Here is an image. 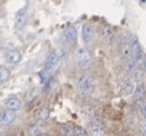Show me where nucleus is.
Returning <instances> with one entry per match:
<instances>
[{
  "instance_id": "nucleus-17",
  "label": "nucleus",
  "mask_w": 146,
  "mask_h": 136,
  "mask_svg": "<svg viewBox=\"0 0 146 136\" xmlns=\"http://www.w3.org/2000/svg\"><path fill=\"white\" fill-rule=\"evenodd\" d=\"M50 117V111L46 107H39L36 112V118L39 120H47Z\"/></svg>"
},
{
  "instance_id": "nucleus-24",
  "label": "nucleus",
  "mask_w": 146,
  "mask_h": 136,
  "mask_svg": "<svg viewBox=\"0 0 146 136\" xmlns=\"http://www.w3.org/2000/svg\"><path fill=\"white\" fill-rule=\"evenodd\" d=\"M131 53V50H130V47L129 46H127V47H124L123 50H122V55L123 57H125L127 59L129 58V54Z\"/></svg>"
},
{
  "instance_id": "nucleus-11",
  "label": "nucleus",
  "mask_w": 146,
  "mask_h": 136,
  "mask_svg": "<svg viewBox=\"0 0 146 136\" xmlns=\"http://www.w3.org/2000/svg\"><path fill=\"white\" fill-rule=\"evenodd\" d=\"M92 37H93V30H92L91 24H89V23L83 24V27H82V39H83V42L90 43L92 41Z\"/></svg>"
},
{
  "instance_id": "nucleus-28",
  "label": "nucleus",
  "mask_w": 146,
  "mask_h": 136,
  "mask_svg": "<svg viewBox=\"0 0 146 136\" xmlns=\"http://www.w3.org/2000/svg\"><path fill=\"white\" fill-rule=\"evenodd\" d=\"M40 136H48V135H40Z\"/></svg>"
},
{
  "instance_id": "nucleus-22",
  "label": "nucleus",
  "mask_w": 146,
  "mask_h": 136,
  "mask_svg": "<svg viewBox=\"0 0 146 136\" xmlns=\"http://www.w3.org/2000/svg\"><path fill=\"white\" fill-rule=\"evenodd\" d=\"M74 136H88V133L83 127L78 126L74 128Z\"/></svg>"
},
{
  "instance_id": "nucleus-26",
  "label": "nucleus",
  "mask_w": 146,
  "mask_h": 136,
  "mask_svg": "<svg viewBox=\"0 0 146 136\" xmlns=\"http://www.w3.org/2000/svg\"><path fill=\"white\" fill-rule=\"evenodd\" d=\"M140 129H141V134H143V136H146V123H141Z\"/></svg>"
},
{
  "instance_id": "nucleus-14",
  "label": "nucleus",
  "mask_w": 146,
  "mask_h": 136,
  "mask_svg": "<svg viewBox=\"0 0 146 136\" xmlns=\"http://www.w3.org/2000/svg\"><path fill=\"white\" fill-rule=\"evenodd\" d=\"M143 79H144V71L141 69H136L130 74V80L133 83H139L141 82Z\"/></svg>"
},
{
  "instance_id": "nucleus-20",
  "label": "nucleus",
  "mask_w": 146,
  "mask_h": 136,
  "mask_svg": "<svg viewBox=\"0 0 146 136\" xmlns=\"http://www.w3.org/2000/svg\"><path fill=\"white\" fill-rule=\"evenodd\" d=\"M39 76H40V83L42 84H46L50 80V72H47L46 69H43L40 73H39Z\"/></svg>"
},
{
  "instance_id": "nucleus-4",
  "label": "nucleus",
  "mask_w": 146,
  "mask_h": 136,
  "mask_svg": "<svg viewBox=\"0 0 146 136\" xmlns=\"http://www.w3.org/2000/svg\"><path fill=\"white\" fill-rule=\"evenodd\" d=\"M59 60H60V54L58 53V51H52V52L47 55V58H46V61H45V68H44V69H46L47 72L52 71L53 68L58 65Z\"/></svg>"
},
{
  "instance_id": "nucleus-6",
  "label": "nucleus",
  "mask_w": 146,
  "mask_h": 136,
  "mask_svg": "<svg viewBox=\"0 0 146 136\" xmlns=\"http://www.w3.org/2000/svg\"><path fill=\"white\" fill-rule=\"evenodd\" d=\"M62 38L66 43H75L77 39V29L75 27H68L62 33Z\"/></svg>"
},
{
  "instance_id": "nucleus-29",
  "label": "nucleus",
  "mask_w": 146,
  "mask_h": 136,
  "mask_svg": "<svg viewBox=\"0 0 146 136\" xmlns=\"http://www.w3.org/2000/svg\"><path fill=\"white\" fill-rule=\"evenodd\" d=\"M120 136H122V135H120Z\"/></svg>"
},
{
  "instance_id": "nucleus-1",
  "label": "nucleus",
  "mask_w": 146,
  "mask_h": 136,
  "mask_svg": "<svg viewBox=\"0 0 146 136\" xmlns=\"http://www.w3.org/2000/svg\"><path fill=\"white\" fill-rule=\"evenodd\" d=\"M75 85L80 89V92L84 96L90 95L94 90V77L90 74H82L78 75L75 81Z\"/></svg>"
},
{
  "instance_id": "nucleus-18",
  "label": "nucleus",
  "mask_w": 146,
  "mask_h": 136,
  "mask_svg": "<svg viewBox=\"0 0 146 136\" xmlns=\"http://www.w3.org/2000/svg\"><path fill=\"white\" fill-rule=\"evenodd\" d=\"M40 127L38 126V125H30L29 127H28V134H29V136H40L39 134H40Z\"/></svg>"
},
{
  "instance_id": "nucleus-2",
  "label": "nucleus",
  "mask_w": 146,
  "mask_h": 136,
  "mask_svg": "<svg viewBox=\"0 0 146 136\" xmlns=\"http://www.w3.org/2000/svg\"><path fill=\"white\" fill-rule=\"evenodd\" d=\"M74 60L78 67L86 68L90 63V60H91V53H90L89 49H86L84 46L76 49V51L74 53Z\"/></svg>"
},
{
  "instance_id": "nucleus-7",
  "label": "nucleus",
  "mask_w": 146,
  "mask_h": 136,
  "mask_svg": "<svg viewBox=\"0 0 146 136\" xmlns=\"http://www.w3.org/2000/svg\"><path fill=\"white\" fill-rule=\"evenodd\" d=\"M16 119V114L15 112L12 111H1V115H0V123L1 126H8L12 122H14V120Z\"/></svg>"
},
{
  "instance_id": "nucleus-23",
  "label": "nucleus",
  "mask_w": 146,
  "mask_h": 136,
  "mask_svg": "<svg viewBox=\"0 0 146 136\" xmlns=\"http://www.w3.org/2000/svg\"><path fill=\"white\" fill-rule=\"evenodd\" d=\"M140 113H141L143 118L146 120V101H143L140 104Z\"/></svg>"
},
{
  "instance_id": "nucleus-27",
  "label": "nucleus",
  "mask_w": 146,
  "mask_h": 136,
  "mask_svg": "<svg viewBox=\"0 0 146 136\" xmlns=\"http://www.w3.org/2000/svg\"><path fill=\"white\" fill-rule=\"evenodd\" d=\"M141 68H143V71L146 72V55L143 58V61H141Z\"/></svg>"
},
{
  "instance_id": "nucleus-5",
  "label": "nucleus",
  "mask_w": 146,
  "mask_h": 136,
  "mask_svg": "<svg viewBox=\"0 0 146 136\" xmlns=\"http://www.w3.org/2000/svg\"><path fill=\"white\" fill-rule=\"evenodd\" d=\"M4 59H5V62L7 65H15V63L20 62L21 53L19 51H16V50H8V51L5 52Z\"/></svg>"
},
{
  "instance_id": "nucleus-8",
  "label": "nucleus",
  "mask_w": 146,
  "mask_h": 136,
  "mask_svg": "<svg viewBox=\"0 0 146 136\" xmlns=\"http://www.w3.org/2000/svg\"><path fill=\"white\" fill-rule=\"evenodd\" d=\"M27 20H28L27 8H23V9H21V11L16 14V16H15V23H14V27H15L16 29H21V28H23V25L25 24Z\"/></svg>"
},
{
  "instance_id": "nucleus-13",
  "label": "nucleus",
  "mask_w": 146,
  "mask_h": 136,
  "mask_svg": "<svg viewBox=\"0 0 146 136\" xmlns=\"http://www.w3.org/2000/svg\"><path fill=\"white\" fill-rule=\"evenodd\" d=\"M135 90H136L135 83L131 81H127L122 84V93L124 96H130V95L135 93Z\"/></svg>"
},
{
  "instance_id": "nucleus-21",
  "label": "nucleus",
  "mask_w": 146,
  "mask_h": 136,
  "mask_svg": "<svg viewBox=\"0 0 146 136\" xmlns=\"http://www.w3.org/2000/svg\"><path fill=\"white\" fill-rule=\"evenodd\" d=\"M9 77V72L7 68L5 67H1V69H0V81H1V83H4L5 81H7Z\"/></svg>"
},
{
  "instance_id": "nucleus-19",
  "label": "nucleus",
  "mask_w": 146,
  "mask_h": 136,
  "mask_svg": "<svg viewBox=\"0 0 146 136\" xmlns=\"http://www.w3.org/2000/svg\"><path fill=\"white\" fill-rule=\"evenodd\" d=\"M83 113H84V115H85L86 119H93L96 117V110H94L93 106H90V105L89 106H85L83 109Z\"/></svg>"
},
{
  "instance_id": "nucleus-15",
  "label": "nucleus",
  "mask_w": 146,
  "mask_h": 136,
  "mask_svg": "<svg viewBox=\"0 0 146 136\" xmlns=\"http://www.w3.org/2000/svg\"><path fill=\"white\" fill-rule=\"evenodd\" d=\"M137 63H138V61H137V59H136L135 57H129V58L125 60L127 69H128L130 73H132L133 71L137 69Z\"/></svg>"
},
{
  "instance_id": "nucleus-12",
  "label": "nucleus",
  "mask_w": 146,
  "mask_h": 136,
  "mask_svg": "<svg viewBox=\"0 0 146 136\" xmlns=\"http://www.w3.org/2000/svg\"><path fill=\"white\" fill-rule=\"evenodd\" d=\"M133 98L137 101H144V99L146 98V89L144 84H139L136 87L135 93H133Z\"/></svg>"
},
{
  "instance_id": "nucleus-25",
  "label": "nucleus",
  "mask_w": 146,
  "mask_h": 136,
  "mask_svg": "<svg viewBox=\"0 0 146 136\" xmlns=\"http://www.w3.org/2000/svg\"><path fill=\"white\" fill-rule=\"evenodd\" d=\"M112 35H113V31H112L111 28L105 29V36H106V37H109V36H112Z\"/></svg>"
},
{
  "instance_id": "nucleus-3",
  "label": "nucleus",
  "mask_w": 146,
  "mask_h": 136,
  "mask_svg": "<svg viewBox=\"0 0 146 136\" xmlns=\"http://www.w3.org/2000/svg\"><path fill=\"white\" fill-rule=\"evenodd\" d=\"M90 136H105V123L100 119H94L91 122Z\"/></svg>"
},
{
  "instance_id": "nucleus-10",
  "label": "nucleus",
  "mask_w": 146,
  "mask_h": 136,
  "mask_svg": "<svg viewBox=\"0 0 146 136\" xmlns=\"http://www.w3.org/2000/svg\"><path fill=\"white\" fill-rule=\"evenodd\" d=\"M5 105H6V109H7L8 111L16 112V111H19V110L21 109V105H22V104H21V100H20L19 98L11 97V98H8V99L6 100Z\"/></svg>"
},
{
  "instance_id": "nucleus-16",
  "label": "nucleus",
  "mask_w": 146,
  "mask_h": 136,
  "mask_svg": "<svg viewBox=\"0 0 146 136\" xmlns=\"http://www.w3.org/2000/svg\"><path fill=\"white\" fill-rule=\"evenodd\" d=\"M60 133L62 136H74V128L70 125H61L60 126Z\"/></svg>"
},
{
  "instance_id": "nucleus-9",
  "label": "nucleus",
  "mask_w": 146,
  "mask_h": 136,
  "mask_svg": "<svg viewBox=\"0 0 146 136\" xmlns=\"http://www.w3.org/2000/svg\"><path fill=\"white\" fill-rule=\"evenodd\" d=\"M129 47H130V50H131V54H132L136 59H139V58L143 57V55H141V53H143L141 46H140V44H139V42H138L137 38H132V39L129 42Z\"/></svg>"
}]
</instances>
